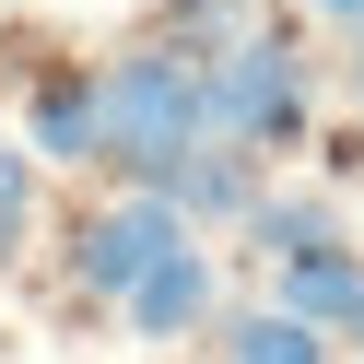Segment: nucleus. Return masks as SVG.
I'll return each mask as SVG.
<instances>
[{"label": "nucleus", "mask_w": 364, "mask_h": 364, "mask_svg": "<svg viewBox=\"0 0 364 364\" xmlns=\"http://www.w3.org/2000/svg\"><path fill=\"white\" fill-rule=\"evenodd\" d=\"M106 165L118 176H153L176 153L212 141V59H188L176 36H141V48L106 59Z\"/></svg>", "instance_id": "f257e3e1"}, {"label": "nucleus", "mask_w": 364, "mask_h": 364, "mask_svg": "<svg viewBox=\"0 0 364 364\" xmlns=\"http://www.w3.org/2000/svg\"><path fill=\"white\" fill-rule=\"evenodd\" d=\"M294 129H306V59H294V36H235V48L212 59V141L235 153H282Z\"/></svg>", "instance_id": "f03ea898"}, {"label": "nucleus", "mask_w": 364, "mask_h": 364, "mask_svg": "<svg viewBox=\"0 0 364 364\" xmlns=\"http://www.w3.org/2000/svg\"><path fill=\"white\" fill-rule=\"evenodd\" d=\"M176 247H200V223L176 212V200L129 188V200H106V212H82V235H71V294H95V306H129V294H141L153 270L176 259Z\"/></svg>", "instance_id": "7ed1b4c3"}, {"label": "nucleus", "mask_w": 364, "mask_h": 364, "mask_svg": "<svg viewBox=\"0 0 364 364\" xmlns=\"http://www.w3.org/2000/svg\"><path fill=\"white\" fill-rule=\"evenodd\" d=\"M24 153L36 165H106V82L82 71V59H48L36 71V95H24Z\"/></svg>", "instance_id": "20e7f679"}, {"label": "nucleus", "mask_w": 364, "mask_h": 364, "mask_svg": "<svg viewBox=\"0 0 364 364\" xmlns=\"http://www.w3.org/2000/svg\"><path fill=\"white\" fill-rule=\"evenodd\" d=\"M270 306L306 317V329H341V341H353V329H364V235L317 247V259H282V270H270Z\"/></svg>", "instance_id": "39448f33"}, {"label": "nucleus", "mask_w": 364, "mask_h": 364, "mask_svg": "<svg viewBox=\"0 0 364 364\" xmlns=\"http://www.w3.org/2000/svg\"><path fill=\"white\" fill-rule=\"evenodd\" d=\"M129 329H141V341H188V329H212V259H200V247H176V259L129 294Z\"/></svg>", "instance_id": "423d86ee"}, {"label": "nucleus", "mask_w": 364, "mask_h": 364, "mask_svg": "<svg viewBox=\"0 0 364 364\" xmlns=\"http://www.w3.org/2000/svg\"><path fill=\"white\" fill-rule=\"evenodd\" d=\"M353 223H341V200H317V188H282V200H259L247 212V247H259L270 270L282 259H317V247H341Z\"/></svg>", "instance_id": "0eeeda50"}, {"label": "nucleus", "mask_w": 364, "mask_h": 364, "mask_svg": "<svg viewBox=\"0 0 364 364\" xmlns=\"http://www.w3.org/2000/svg\"><path fill=\"white\" fill-rule=\"evenodd\" d=\"M223 364H329V329H306L282 306H247V317H223Z\"/></svg>", "instance_id": "6e6552de"}, {"label": "nucleus", "mask_w": 364, "mask_h": 364, "mask_svg": "<svg viewBox=\"0 0 364 364\" xmlns=\"http://www.w3.org/2000/svg\"><path fill=\"white\" fill-rule=\"evenodd\" d=\"M24 235H36V153L0 141V270L24 259Z\"/></svg>", "instance_id": "1a4fd4ad"}, {"label": "nucleus", "mask_w": 364, "mask_h": 364, "mask_svg": "<svg viewBox=\"0 0 364 364\" xmlns=\"http://www.w3.org/2000/svg\"><path fill=\"white\" fill-rule=\"evenodd\" d=\"M317 12H329V24H353V36H364V0H317Z\"/></svg>", "instance_id": "9d476101"}, {"label": "nucleus", "mask_w": 364, "mask_h": 364, "mask_svg": "<svg viewBox=\"0 0 364 364\" xmlns=\"http://www.w3.org/2000/svg\"><path fill=\"white\" fill-rule=\"evenodd\" d=\"M353 106H364V59H353Z\"/></svg>", "instance_id": "9b49d317"}, {"label": "nucleus", "mask_w": 364, "mask_h": 364, "mask_svg": "<svg viewBox=\"0 0 364 364\" xmlns=\"http://www.w3.org/2000/svg\"><path fill=\"white\" fill-rule=\"evenodd\" d=\"M353 353H364V329H353Z\"/></svg>", "instance_id": "f8f14e48"}, {"label": "nucleus", "mask_w": 364, "mask_h": 364, "mask_svg": "<svg viewBox=\"0 0 364 364\" xmlns=\"http://www.w3.org/2000/svg\"><path fill=\"white\" fill-rule=\"evenodd\" d=\"M353 364H364V353H353Z\"/></svg>", "instance_id": "ddd939ff"}]
</instances>
